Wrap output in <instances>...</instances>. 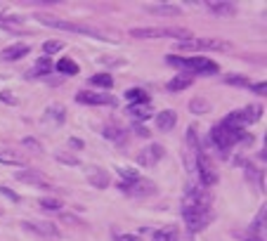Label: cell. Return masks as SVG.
Segmentation results:
<instances>
[{"mask_svg":"<svg viewBox=\"0 0 267 241\" xmlns=\"http://www.w3.org/2000/svg\"><path fill=\"white\" fill-rule=\"evenodd\" d=\"M178 239V232L173 227H163V229H156L151 234V241H175Z\"/></svg>","mask_w":267,"mask_h":241,"instance_id":"cell-30","label":"cell"},{"mask_svg":"<svg viewBox=\"0 0 267 241\" xmlns=\"http://www.w3.org/2000/svg\"><path fill=\"white\" fill-rule=\"evenodd\" d=\"M17 180L19 182H26V185H34V187H41V189H52L50 180L38 170H31V168H24V170H17Z\"/></svg>","mask_w":267,"mask_h":241,"instance_id":"cell-11","label":"cell"},{"mask_svg":"<svg viewBox=\"0 0 267 241\" xmlns=\"http://www.w3.org/2000/svg\"><path fill=\"white\" fill-rule=\"evenodd\" d=\"M196 170H199V182H201V187L218 185V170H215V165H213L211 156H208L204 149L196 154Z\"/></svg>","mask_w":267,"mask_h":241,"instance_id":"cell-8","label":"cell"},{"mask_svg":"<svg viewBox=\"0 0 267 241\" xmlns=\"http://www.w3.org/2000/svg\"><path fill=\"white\" fill-rule=\"evenodd\" d=\"M55 156H57V161H62V163H69V165H78V159H76V156H71V154H69V156H66V154L57 152Z\"/></svg>","mask_w":267,"mask_h":241,"instance_id":"cell-36","label":"cell"},{"mask_svg":"<svg viewBox=\"0 0 267 241\" xmlns=\"http://www.w3.org/2000/svg\"><path fill=\"white\" fill-rule=\"evenodd\" d=\"M0 163H5V165H24V159H21L19 154L7 152V149H0Z\"/></svg>","mask_w":267,"mask_h":241,"instance_id":"cell-28","label":"cell"},{"mask_svg":"<svg viewBox=\"0 0 267 241\" xmlns=\"http://www.w3.org/2000/svg\"><path fill=\"white\" fill-rule=\"evenodd\" d=\"M175 123H178V114H175L173 109H165V111H161V114L156 116V125L163 132L173 130V128H175Z\"/></svg>","mask_w":267,"mask_h":241,"instance_id":"cell-19","label":"cell"},{"mask_svg":"<svg viewBox=\"0 0 267 241\" xmlns=\"http://www.w3.org/2000/svg\"><path fill=\"white\" fill-rule=\"evenodd\" d=\"M128 114L135 118V123H140V121H147L151 116V109H149V104H130Z\"/></svg>","mask_w":267,"mask_h":241,"instance_id":"cell-23","label":"cell"},{"mask_svg":"<svg viewBox=\"0 0 267 241\" xmlns=\"http://www.w3.org/2000/svg\"><path fill=\"white\" fill-rule=\"evenodd\" d=\"M28 52H31V48H28L26 43H14V45H10V48H5L3 52H0V59H5V62H17V59H21V57H26Z\"/></svg>","mask_w":267,"mask_h":241,"instance_id":"cell-13","label":"cell"},{"mask_svg":"<svg viewBox=\"0 0 267 241\" xmlns=\"http://www.w3.org/2000/svg\"><path fill=\"white\" fill-rule=\"evenodd\" d=\"M206 7L211 10L213 14H218V17H232L234 12H237V7L232 5V3H225V0H206Z\"/></svg>","mask_w":267,"mask_h":241,"instance_id":"cell-16","label":"cell"},{"mask_svg":"<svg viewBox=\"0 0 267 241\" xmlns=\"http://www.w3.org/2000/svg\"><path fill=\"white\" fill-rule=\"evenodd\" d=\"M62 220H64V222H74V225H81V227H83V222L78 220V218H74V215H66V213H64Z\"/></svg>","mask_w":267,"mask_h":241,"instance_id":"cell-42","label":"cell"},{"mask_svg":"<svg viewBox=\"0 0 267 241\" xmlns=\"http://www.w3.org/2000/svg\"><path fill=\"white\" fill-rule=\"evenodd\" d=\"M192 85V76H175L173 81H168V92H180V90H187Z\"/></svg>","mask_w":267,"mask_h":241,"instance_id":"cell-26","label":"cell"},{"mask_svg":"<svg viewBox=\"0 0 267 241\" xmlns=\"http://www.w3.org/2000/svg\"><path fill=\"white\" fill-rule=\"evenodd\" d=\"M62 48H64V43H59V41H45L43 43V52H45V55H55V52H59Z\"/></svg>","mask_w":267,"mask_h":241,"instance_id":"cell-34","label":"cell"},{"mask_svg":"<svg viewBox=\"0 0 267 241\" xmlns=\"http://www.w3.org/2000/svg\"><path fill=\"white\" fill-rule=\"evenodd\" d=\"M168 64L171 66H178V69L187 71V74H201V76H213L218 74L220 66L208 57H168Z\"/></svg>","mask_w":267,"mask_h":241,"instance_id":"cell-3","label":"cell"},{"mask_svg":"<svg viewBox=\"0 0 267 241\" xmlns=\"http://www.w3.org/2000/svg\"><path fill=\"white\" fill-rule=\"evenodd\" d=\"M260 116H262V107H258V104H248V107H244V109L229 111V114L222 118V123L229 125V128H237V130H244L246 125L260 121Z\"/></svg>","mask_w":267,"mask_h":241,"instance_id":"cell-6","label":"cell"},{"mask_svg":"<svg viewBox=\"0 0 267 241\" xmlns=\"http://www.w3.org/2000/svg\"><path fill=\"white\" fill-rule=\"evenodd\" d=\"M232 45L227 41H220V38H187V41H180L178 43V50H229Z\"/></svg>","mask_w":267,"mask_h":241,"instance_id":"cell-7","label":"cell"},{"mask_svg":"<svg viewBox=\"0 0 267 241\" xmlns=\"http://www.w3.org/2000/svg\"><path fill=\"white\" fill-rule=\"evenodd\" d=\"M38 21H41V24H45V26H50V28H59V31H71V33H81V36H88V38H95V41H111L107 31L90 26V24L66 21V19H59V17H45V14H41V17H38Z\"/></svg>","mask_w":267,"mask_h":241,"instance_id":"cell-2","label":"cell"},{"mask_svg":"<svg viewBox=\"0 0 267 241\" xmlns=\"http://www.w3.org/2000/svg\"><path fill=\"white\" fill-rule=\"evenodd\" d=\"M161 159H163V147H161V145L147 147V149L137 156V161H140L142 165H156Z\"/></svg>","mask_w":267,"mask_h":241,"instance_id":"cell-14","label":"cell"},{"mask_svg":"<svg viewBox=\"0 0 267 241\" xmlns=\"http://www.w3.org/2000/svg\"><path fill=\"white\" fill-rule=\"evenodd\" d=\"M175 241H192V236H180L178 234V239H175Z\"/></svg>","mask_w":267,"mask_h":241,"instance_id":"cell-46","label":"cell"},{"mask_svg":"<svg viewBox=\"0 0 267 241\" xmlns=\"http://www.w3.org/2000/svg\"><path fill=\"white\" fill-rule=\"evenodd\" d=\"M225 83H229V85H241V88H244V85H251L246 76H237V74H229V76H225Z\"/></svg>","mask_w":267,"mask_h":241,"instance_id":"cell-35","label":"cell"},{"mask_svg":"<svg viewBox=\"0 0 267 241\" xmlns=\"http://www.w3.org/2000/svg\"><path fill=\"white\" fill-rule=\"evenodd\" d=\"M125 99L130 104H149V95H147V90H142V88H130L125 92Z\"/></svg>","mask_w":267,"mask_h":241,"instance_id":"cell-25","label":"cell"},{"mask_svg":"<svg viewBox=\"0 0 267 241\" xmlns=\"http://www.w3.org/2000/svg\"><path fill=\"white\" fill-rule=\"evenodd\" d=\"M132 130H135V135H140V137H149L151 132L147 130V125H142V123H132Z\"/></svg>","mask_w":267,"mask_h":241,"instance_id":"cell-38","label":"cell"},{"mask_svg":"<svg viewBox=\"0 0 267 241\" xmlns=\"http://www.w3.org/2000/svg\"><path fill=\"white\" fill-rule=\"evenodd\" d=\"M5 14H7V7H5V5H0V19H3Z\"/></svg>","mask_w":267,"mask_h":241,"instance_id":"cell-45","label":"cell"},{"mask_svg":"<svg viewBox=\"0 0 267 241\" xmlns=\"http://www.w3.org/2000/svg\"><path fill=\"white\" fill-rule=\"evenodd\" d=\"M244 241H265V239H260V236H255V234H239Z\"/></svg>","mask_w":267,"mask_h":241,"instance_id":"cell-44","label":"cell"},{"mask_svg":"<svg viewBox=\"0 0 267 241\" xmlns=\"http://www.w3.org/2000/svg\"><path fill=\"white\" fill-rule=\"evenodd\" d=\"M50 71H52V62H50V57H41L38 62H36L34 71H28V78H41V76H50Z\"/></svg>","mask_w":267,"mask_h":241,"instance_id":"cell-22","label":"cell"},{"mask_svg":"<svg viewBox=\"0 0 267 241\" xmlns=\"http://www.w3.org/2000/svg\"><path fill=\"white\" fill-rule=\"evenodd\" d=\"M24 147H28V149H34V152H38V154L43 152L41 142H38V140H34V137H24Z\"/></svg>","mask_w":267,"mask_h":241,"instance_id":"cell-37","label":"cell"},{"mask_svg":"<svg viewBox=\"0 0 267 241\" xmlns=\"http://www.w3.org/2000/svg\"><path fill=\"white\" fill-rule=\"evenodd\" d=\"M38 206L45 208V211H52V213H57V211H62L64 203L59 199H55V196H43L41 201H38Z\"/></svg>","mask_w":267,"mask_h":241,"instance_id":"cell-29","label":"cell"},{"mask_svg":"<svg viewBox=\"0 0 267 241\" xmlns=\"http://www.w3.org/2000/svg\"><path fill=\"white\" fill-rule=\"evenodd\" d=\"M116 241H140V239L132 234H116Z\"/></svg>","mask_w":267,"mask_h":241,"instance_id":"cell-43","label":"cell"},{"mask_svg":"<svg viewBox=\"0 0 267 241\" xmlns=\"http://www.w3.org/2000/svg\"><path fill=\"white\" fill-rule=\"evenodd\" d=\"M64 118H66V109H64L62 104H50L48 109H45V121L48 123H64Z\"/></svg>","mask_w":267,"mask_h":241,"instance_id":"cell-20","label":"cell"},{"mask_svg":"<svg viewBox=\"0 0 267 241\" xmlns=\"http://www.w3.org/2000/svg\"><path fill=\"white\" fill-rule=\"evenodd\" d=\"M90 83H92V85H97V88H104V90L114 88V78H111L109 74H95V76L90 78Z\"/></svg>","mask_w":267,"mask_h":241,"instance_id":"cell-31","label":"cell"},{"mask_svg":"<svg viewBox=\"0 0 267 241\" xmlns=\"http://www.w3.org/2000/svg\"><path fill=\"white\" fill-rule=\"evenodd\" d=\"M76 102L78 104H92V107H104V104H109L114 107L116 99L107 92H92V90H81L78 95H76Z\"/></svg>","mask_w":267,"mask_h":241,"instance_id":"cell-10","label":"cell"},{"mask_svg":"<svg viewBox=\"0 0 267 241\" xmlns=\"http://www.w3.org/2000/svg\"><path fill=\"white\" fill-rule=\"evenodd\" d=\"M57 71H59V74H64V76H76V74H78V64H76L74 59L64 57V59H59V62H57Z\"/></svg>","mask_w":267,"mask_h":241,"instance_id":"cell-27","label":"cell"},{"mask_svg":"<svg viewBox=\"0 0 267 241\" xmlns=\"http://www.w3.org/2000/svg\"><path fill=\"white\" fill-rule=\"evenodd\" d=\"M251 88H253L255 95H265V83H253Z\"/></svg>","mask_w":267,"mask_h":241,"instance_id":"cell-41","label":"cell"},{"mask_svg":"<svg viewBox=\"0 0 267 241\" xmlns=\"http://www.w3.org/2000/svg\"><path fill=\"white\" fill-rule=\"evenodd\" d=\"M0 192L5 194L7 199H12V201H19V194H17V192H12V189H10V187H0Z\"/></svg>","mask_w":267,"mask_h":241,"instance_id":"cell-40","label":"cell"},{"mask_svg":"<svg viewBox=\"0 0 267 241\" xmlns=\"http://www.w3.org/2000/svg\"><path fill=\"white\" fill-rule=\"evenodd\" d=\"M21 227H26L28 232H36L41 236H59V229L52 222H43V220H24Z\"/></svg>","mask_w":267,"mask_h":241,"instance_id":"cell-12","label":"cell"},{"mask_svg":"<svg viewBox=\"0 0 267 241\" xmlns=\"http://www.w3.org/2000/svg\"><path fill=\"white\" fill-rule=\"evenodd\" d=\"M118 175H121V182H123V185H130V182L140 180V173L132 170V168H118Z\"/></svg>","mask_w":267,"mask_h":241,"instance_id":"cell-33","label":"cell"},{"mask_svg":"<svg viewBox=\"0 0 267 241\" xmlns=\"http://www.w3.org/2000/svg\"><path fill=\"white\" fill-rule=\"evenodd\" d=\"M118 189L123 194H128V196H135V199H142V196H151V194L156 192V185L151 182V180H135V182H130V185H118Z\"/></svg>","mask_w":267,"mask_h":241,"instance_id":"cell-9","label":"cell"},{"mask_svg":"<svg viewBox=\"0 0 267 241\" xmlns=\"http://www.w3.org/2000/svg\"><path fill=\"white\" fill-rule=\"evenodd\" d=\"M244 165V173H246V180L253 185V189L262 192V187H265V178H262V170H258L253 163H248V161H241Z\"/></svg>","mask_w":267,"mask_h":241,"instance_id":"cell-15","label":"cell"},{"mask_svg":"<svg viewBox=\"0 0 267 241\" xmlns=\"http://www.w3.org/2000/svg\"><path fill=\"white\" fill-rule=\"evenodd\" d=\"M0 102H5V104H17V97L12 95V92H0Z\"/></svg>","mask_w":267,"mask_h":241,"instance_id":"cell-39","label":"cell"},{"mask_svg":"<svg viewBox=\"0 0 267 241\" xmlns=\"http://www.w3.org/2000/svg\"><path fill=\"white\" fill-rule=\"evenodd\" d=\"M182 220H185L189 234L201 232L211 225L213 220V208H211V196L201 185H189L185 196H182Z\"/></svg>","mask_w":267,"mask_h":241,"instance_id":"cell-1","label":"cell"},{"mask_svg":"<svg viewBox=\"0 0 267 241\" xmlns=\"http://www.w3.org/2000/svg\"><path fill=\"white\" fill-rule=\"evenodd\" d=\"M104 137L107 140H111V142H116V145H123L125 142V130L121 128V125H107L104 128Z\"/></svg>","mask_w":267,"mask_h":241,"instance_id":"cell-24","label":"cell"},{"mask_svg":"<svg viewBox=\"0 0 267 241\" xmlns=\"http://www.w3.org/2000/svg\"><path fill=\"white\" fill-rule=\"evenodd\" d=\"M187 152H189V159H196V154L201 152L199 135H196V128H194V125H189V130H187Z\"/></svg>","mask_w":267,"mask_h":241,"instance_id":"cell-21","label":"cell"},{"mask_svg":"<svg viewBox=\"0 0 267 241\" xmlns=\"http://www.w3.org/2000/svg\"><path fill=\"white\" fill-rule=\"evenodd\" d=\"M88 182L95 187V189H107V185H109V175H107V170H102V168H90Z\"/></svg>","mask_w":267,"mask_h":241,"instance_id":"cell-17","label":"cell"},{"mask_svg":"<svg viewBox=\"0 0 267 241\" xmlns=\"http://www.w3.org/2000/svg\"><path fill=\"white\" fill-rule=\"evenodd\" d=\"M208 109H211V102H208V99H201V97H196V99H192V102H189V111H192V114H206Z\"/></svg>","mask_w":267,"mask_h":241,"instance_id":"cell-32","label":"cell"},{"mask_svg":"<svg viewBox=\"0 0 267 241\" xmlns=\"http://www.w3.org/2000/svg\"><path fill=\"white\" fill-rule=\"evenodd\" d=\"M130 38L137 41H154V38H178L180 41H187L192 38V33L187 28L180 26H144V28H130Z\"/></svg>","mask_w":267,"mask_h":241,"instance_id":"cell-5","label":"cell"},{"mask_svg":"<svg viewBox=\"0 0 267 241\" xmlns=\"http://www.w3.org/2000/svg\"><path fill=\"white\" fill-rule=\"evenodd\" d=\"M241 140H248L246 135H244V130L229 128V125H225L222 121L213 125V130H211V142L215 145L218 152H222V156H227V152H229L234 145H239Z\"/></svg>","mask_w":267,"mask_h":241,"instance_id":"cell-4","label":"cell"},{"mask_svg":"<svg viewBox=\"0 0 267 241\" xmlns=\"http://www.w3.org/2000/svg\"><path fill=\"white\" fill-rule=\"evenodd\" d=\"M144 12L156 14V17H178L182 10L178 5H144Z\"/></svg>","mask_w":267,"mask_h":241,"instance_id":"cell-18","label":"cell"}]
</instances>
